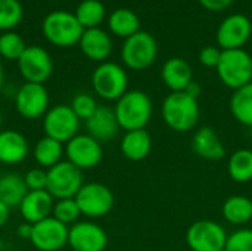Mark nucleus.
<instances>
[{"instance_id": "obj_1", "label": "nucleus", "mask_w": 252, "mask_h": 251, "mask_svg": "<svg viewBox=\"0 0 252 251\" xmlns=\"http://www.w3.org/2000/svg\"><path fill=\"white\" fill-rule=\"evenodd\" d=\"M120 129L126 132L145 129L154 114V104L142 90H127L114 108Z\"/></svg>"}, {"instance_id": "obj_2", "label": "nucleus", "mask_w": 252, "mask_h": 251, "mask_svg": "<svg viewBox=\"0 0 252 251\" xmlns=\"http://www.w3.org/2000/svg\"><path fill=\"white\" fill-rule=\"evenodd\" d=\"M161 115L167 127L174 132H190L199 121L201 109L198 99L185 92H171L162 102Z\"/></svg>"}, {"instance_id": "obj_3", "label": "nucleus", "mask_w": 252, "mask_h": 251, "mask_svg": "<svg viewBox=\"0 0 252 251\" xmlns=\"http://www.w3.org/2000/svg\"><path fill=\"white\" fill-rule=\"evenodd\" d=\"M84 33L83 25L74 13L66 10L50 12L43 21V34L55 46L71 47L80 43Z\"/></svg>"}, {"instance_id": "obj_4", "label": "nucleus", "mask_w": 252, "mask_h": 251, "mask_svg": "<svg viewBox=\"0 0 252 251\" xmlns=\"http://www.w3.org/2000/svg\"><path fill=\"white\" fill-rule=\"evenodd\" d=\"M221 83L233 90L244 87L252 81V58L244 49L223 50L217 65Z\"/></svg>"}, {"instance_id": "obj_5", "label": "nucleus", "mask_w": 252, "mask_h": 251, "mask_svg": "<svg viewBox=\"0 0 252 251\" xmlns=\"http://www.w3.org/2000/svg\"><path fill=\"white\" fill-rule=\"evenodd\" d=\"M94 93L105 101H118L128 87V75L126 70L115 62H102L92 75Z\"/></svg>"}, {"instance_id": "obj_6", "label": "nucleus", "mask_w": 252, "mask_h": 251, "mask_svg": "<svg viewBox=\"0 0 252 251\" xmlns=\"http://www.w3.org/2000/svg\"><path fill=\"white\" fill-rule=\"evenodd\" d=\"M158 55V44L152 34L146 31H137L126 38L121 47V58L126 67L134 71L149 68Z\"/></svg>"}, {"instance_id": "obj_7", "label": "nucleus", "mask_w": 252, "mask_h": 251, "mask_svg": "<svg viewBox=\"0 0 252 251\" xmlns=\"http://www.w3.org/2000/svg\"><path fill=\"white\" fill-rule=\"evenodd\" d=\"M84 185V176L69 161H61L47 170V186L46 191L55 200L75 198L81 186Z\"/></svg>"}, {"instance_id": "obj_8", "label": "nucleus", "mask_w": 252, "mask_h": 251, "mask_svg": "<svg viewBox=\"0 0 252 251\" xmlns=\"http://www.w3.org/2000/svg\"><path fill=\"white\" fill-rule=\"evenodd\" d=\"M75 203L81 212V216L89 219H100L111 213L115 204L112 191L99 182L84 183L75 195Z\"/></svg>"}, {"instance_id": "obj_9", "label": "nucleus", "mask_w": 252, "mask_h": 251, "mask_svg": "<svg viewBox=\"0 0 252 251\" xmlns=\"http://www.w3.org/2000/svg\"><path fill=\"white\" fill-rule=\"evenodd\" d=\"M80 121L81 120L75 115L69 105H55L49 108L43 117L44 136H49L61 143H66L78 135Z\"/></svg>"}, {"instance_id": "obj_10", "label": "nucleus", "mask_w": 252, "mask_h": 251, "mask_svg": "<svg viewBox=\"0 0 252 251\" xmlns=\"http://www.w3.org/2000/svg\"><path fill=\"white\" fill-rule=\"evenodd\" d=\"M226 229L214 220L193 222L186 232V243L192 251H224L227 243Z\"/></svg>"}, {"instance_id": "obj_11", "label": "nucleus", "mask_w": 252, "mask_h": 251, "mask_svg": "<svg viewBox=\"0 0 252 251\" xmlns=\"http://www.w3.org/2000/svg\"><path fill=\"white\" fill-rule=\"evenodd\" d=\"M49 92L44 84L24 83L15 93V109L25 120L43 118L49 111Z\"/></svg>"}, {"instance_id": "obj_12", "label": "nucleus", "mask_w": 252, "mask_h": 251, "mask_svg": "<svg viewBox=\"0 0 252 251\" xmlns=\"http://www.w3.org/2000/svg\"><path fill=\"white\" fill-rule=\"evenodd\" d=\"M66 161L74 164L77 169L90 170L96 167L103 158L102 143L92 138L89 133H78L65 145Z\"/></svg>"}, {"instance_id": "obj_13", "label": "nucleus", "mask_w": 252, "mask_h": 251, "mask_svg": "<svg viewBox=\"0 0 252 251\" xmlns=\"http://www.w3.org/2000/svg\"><path fill=\"white\" fill-rule=\"evenodd\" d=\"M18 70L27 83L44 84L53 72V61L41 46H27L18 59Z\"/></svg>"}, {"instance_id": "obj_14", "label": "nucleus", "mask_w": 252, "mask_h": 251, "mask_svg": "<svg viewBox=\"0 0 252 251\" xmlns=\"http://www.w3.org/2000/svg\"><path fill=\"white\" fill-rule=\"evenodd\" d=\"M68 234L69 226L50 216L32 225L30 243L38 251H59L68 244Z\"/></svg>"}, {"instance_id": "obj_15", "label": "nucleus", "mask_w": 252, "mask_h": 251, "mask_svg": "<svg viewBox=\"0 0 252 251\" xmlns=\"http://www.w3.org/2000/svg\"><path fill=\"white\" fill-rule=\"evenodd\" d=\"M68 246L74 251H105L108 235L105 229L94 222H77L69 226Z\"/></svg>"}, {"instance_id": "obj_16", "label": "nucleus", "mask_w": 252, "mask_h": 251, "mask_svg": "<svg viewBox=\"0 0 252 251\" xmlns=\"http://www.w3.org/2000/svg\"><path fill=\"white\" fill-rule=\"evenodd\" d=\"M252 34L250 18L242 13L229 15L217 30V43L223 50L242 49Z\"/></svg>"}, {"instance_id": "obj_17", "label": "nucleus", "mask_w": 252, "mask_h": 251, "mask_svg": "<svg viewBox=\"0 0 252 251\" xmlns=\"http://www.w3.org/2000/svg\"><path fill=\"white\" fill-rule=\"evenodd\" d=\"M55 198L46 191H28L19 206L21 216L25 222L34 225L52 216Z\"/></svg>"}, {"instance_id": "obj_18", "label": "nucleus", "mask_w": 252, "mask_h": 251, "mask_svg": "<svg viewBox=\"0 0 252 251\" xmlns=\"http://www.w3.org/2000/svg\"><path fill=\"white\" fill-rule=\"evenodd\" d=\"M86 130L92 138H94L100 143L114 139L120 130V124L117 121L114 108L99 105L93 115L89 120H86Z\"/></svg>"}, {"instance_id": "obj_19", "label": "nucleus", "mask_w": 252, "mask_h": 251, "mask_svg": "<svg viewBox=\"0 0 252 251\" xmlns=\"http://www.w3.org/2000/svg\"><path fill=\"white\" fill-rule=\"evenodd\" d=\"M30 154L27 138L18 130H0V163L15 166L22 163Z\"/></svg>"}, {"instance_id": "obj_20", "label": "nucleus", "mask_w": 252, "mask_h": 251, "mask_svg": "<svg viewBox=\"0 0 252 251\" xmlns=\"http://www.w3.org/2000/svg\"><path fill=\"white\" fill-rule=\"evenodd\" d=\"M192 149L199 158L208 161H220L226 155V148L220 136L210 126H204L196 130L192 138Z\"/></svg>"}, {"instance_id": "obj_21", "label": "nucleus", "mask_w": 252, "mask_h": 251, "mask_svg": "<svg viewBox=\"0 0 252 251\" xmlns=\"http://www.w3.org/2000/svg\"><path fill=\"white\" fill-rule=\"evenodd\" d=\"M78 44L81 52L94 62H103L112 52V40L109 34L99 27L84 30Z\"/></svg>"}, {"instance_id": "obj_22", "label": "nucleus", "mask_w": 252, "mask_h": 251, "mask_svg": "<svg viewBox=\"0 0 252 251\" xmlns=\"http://www.w3.org/2000/svg\"><path fill=\"white\" fill-rule=\"evenodd\" d=\"M164 84L171 92H185L189 83L193 80V72L190 65L182 58H170L161 71Z\"/></svg>"}, {"instance_id": "obj_23", "label": "nucleus", "mask_w": 252, "mask_h": 251, "mask_svg": "<svg viewBox=\"0 0 252 251\" xmlns=\"http://www.w3.org/2000/svg\"><path fill=\"white\" fill-rule=\"evenodd\" d=\"M120 149L127 160L142 161L151 154L152 138L145 129L126 132V135L121 139Z\"/></svg>"}, {"instance_id": "obj_24", "label": "nucleus", "mask_w": 252, "mask_h": 251, "mask_svg": "<svg viewBox=\"0 0 252 251\" xmlns=\"http://www.w3.org/2000/svg\"><path fill=\"white\" fill-rule=\"evenodd\" d=\"M28 194L24 176L15 172L0 176V201L9 209H19L22 200Z\"/></svg>"}, {"instance_id": "obj_25", "label": "nucleus", "mask_w": 252, "mask_h": 251, "mask_svg": "<svg viewBox=\"0 0 252 251\" xmlns=\"http://www.w3.org/2000/svg\"><path fill=\"white\" fill-rule=\"evenodd\" d=\"M221 215L230 225H245L252 220V200L245 195H232L223 203Z\"/></svg>"}, {"instance_id": "obj_26", "label": "nucleus", "mask_w": 252, "mask_h": 251, "mask_svg": "<svg viewBox=\"0 0 252 251\" xmlns=\"http://www.w3.org/2000/svg\"><path fill=\"white\" fill-rule=\"evenodd\" d=\"M63 155H65L63 143L49 136H43L41 139H38L34 146V160L44 170L46 169L49 170L50 167L61 163Z\"/></svg>"}, {"instance_id": "obj_27", "label": "nucleus", "mask_w": 252, "mask_h": 251, "mask_svg": "<svg viewBox=\"0 0 252 251\" xmlns=\"http://www.w3.org/2000/svg\"><path fill=\"white\" fill-rule=\"evenodd\" d=\"M230 112L238 123L252 127V81L233 92L230 98Z\"/></svg>"}, {"instance_id": "obj_28", "label": "nucleus", "mask_w": 252, "mask_h": 251, "mask_svg": "<svg viewBox=\"0 0 252 251\" xmlns=\"http://www.w3.org/2000/svg\"><path fill=\"white\" fill-rule=\"evenodd\" d=\"M108 25H109V30L115 36L124 37V38H128L130 36L140 31L139 16L133 10L126 9V7L115 9L109 16Z\"/></svg>"}, {"instance_id": "obj_29", "label": "nucleus", "mask_w": 252, "mask_h": 251, "mask_svg": "<svg viewBox=\"0 0 252 251\" xmlns=\"http://www.w3.org/2000/svg\"><path fill=\"white\" fill-rule=\"evenodd\" d=\"M229 176L238 183H248L252 180V151L241 148L235 151L227 163Z\"/></svg>"}, {"instance_id": "obj_30", "label": "nucleus", "mask_w": 252, "mask_h": 251, "mask_svg": "<svg viewBox=\"0 0 252 251\" xmlns=\"http://www.w3.org/2000/svg\"><path fill=\"white\" fill-rule=\"evenodd\" d=\"M105 6L100 0H83L75 9V18L84 30L97 28L105 19Z\"/></svg>"}, {"instance_id": "obj_31", "label": "nucleus", "mask_w": 252, "mask_h": 251, "mask_svg": "<svg viewBox=\"0 0 252 251\" xmlns=\"http://www.w3.org/2000/svg\"><path fill=\"white\" fill-rule=\"evenodd\" d=\"M27 49L25 40L15 31H6L0 36V56L7 61H16Z\"/></svg>"}, {"instance_id": "obj_32", "label": "nucleus", "mask_w": 252, "mask_h": 251, "mask_svg": "<svg viewBox=\"0 0 252 251\" xmlns=\"http://www.w3.org/2000/svg\"><path fill=\"white\" fill-rule=\"evenodd\" d=\"M24 16L19 0H0V30L9 31L15 28Z\"/></svg>"}, {"instance_id": "obj_33", "label": "nucleus", "mask_w": 252, "mask_h": 251, "mask_svg": "<svg viewBox=\"0 0 252 251\" xmlns=\"http://www.w3.org/2000/svg\"><path fill=\"white\" fill-rule=\"evenodd\" d=\"M81 216V212L75 203V198H63L56 200L52 210V217L59 220L61 223L69 226L78 222V217Z\"/></svg>"}, {"instance_id": "obj_34", "label": "nucleus", "mask_w": 252, "mask_h": 251, "mask_svg": "<svg viewBox=\"0 0 252 251\" xmlns=\"http://www.w3.org/2000/svg\"><path fill=\"white\" fill-rule=\"evenodd\" d=\"M69 107L72 108V111L80 120L86 121L93 115V112L97 109L99 105L90 93H78L72 98Z\"/></svg>"}, {"instance_id": "obj_35", "label": "nucleus", "mask_w": 252, "mask_h": 251, "mask_svg": "<svg viewBox=\"0 0 252 251\" xmlns=\"http://www.w3.org/2000/svg\"><path fill=\"white\" fill-rule=\"evenodd\" d=\"M224 251H252V229L242 228L227 237Z\"/></svg>"}, {"instance_id": "obj_36", "label": "nucleus", "mask_w": 252, "mask_h": 251, "mask_svg": "<svg viewBox=\"0 0 252 251\" xmlns=\"http://www.w3.org/2000/svg\"><path fill=\"white\" fill-rule=\"evenodd\" d=\"M24 180L28 191H43L47 186V170L41 167L31 169L24 175Z\"/></svg>"}, {"instance_id": "obj_37", "label": "nucleus", "mask_w": 252, "mask_h": 251, "mask_svg": "<svg viewBox=\"0 0 252 251\" xmlns=\"http://www.w3.org/2000/svg\"><path fill=\"white\" fill-rule=\"evenodd\" d=\"M221 52L223 50L216 46H207L199 52V62L207 68H217L221 59Z\"/></svg>"}, {"instance_id": "obj_38", "label": "nucleus", "mask_w": 252, "mask_h": 251, "mask_svg": "<svg viewBox=\"0 0 252 251\" xmlns=\"http://www.w3.org/2000/svg\"><path fill=\"white\" fill-rule=\"evenodd\" d=\"M233 1L235 0H199L202 7H205L207 10H211V12H221V10L227 9Z\"/></svg>"}, {"instance_id": "obj_39", "label": "nucleus", "mask_w": 252, "mask_h": 251, "mask_svg": "<svg viewBox=\"0 0 252 251\" xmlns=\"http://www.w3.org/2000/svg\"><path fill=\"white\" fill-rule=\"evenodd\" d=\"M31 235H32V225H31V223L24 222V223H21V225L16 228V237H18L19 240L30 241V240H31Z\"/></svg>"}, {"instance_id": "obj_40", "label": "nucleus", "mask_w": 252, "mask_h": 251, "mask_svg": "<svg viewBox=\"0 0 252 251\" xmlns=\"http://www.w3.org/2000/svg\"><path fill=\"white\" fill-rule=\"evenodd\" d=\"M201 92H202V87H201V84H199L196 80H192V81L189 83V86L186 87V90H185V93H188L189 96H192V98H195V99L199 98Z\"/></svg>"}, {"instance_id": "obj_41", "label": "nucleus", "mask_w": 252, "mask_h": 251, "mask_svg": "<svg viewBox=\"0 0 252 251\" xmlns=\"http://www.w3.org/2000/svg\"><path fill=\"white\" fill-rule=\"evenodd\" d=\"M9 217H10V209L0 201V229L9 222Z\"/></svg>"}, {"instance_id": "obj_42", "label": "nucleus", "mask_w": 252, "mask_h": 251, "mask_svg": "<svg viewBox=\"0 0 252 251\" xmlns=\"http://www.w3.org/2000/svg\"><path fill=\"white\" fill-rule=\"evenodd\" d=\"M3 84H4V70H3V64H1V59H0V92L3 89Z\"/></svg>"}, {"instance_id": "obj_43", "label": "nucleus", "mask_w": 252, "mask_h": 251, "mask_svg": "<svg viewBox=\"0 0 252 251\" xmlns=\"http://www.w3.org/2000/svg\"><path fill=\"white\" fill-rule=\"evenodd\" d=\"M0 251H4V243L0 240Z\"/></svg>"}, {"instance_id": "obj_44", "label": "nucleus", "mask_w": 252, "mask_h": 251, "mask_svg": "<svg viewBox=\"0 0 252 251\" xmlns=\"http://www.w3.org/2000/svg\"><path fill=\"white\" fill-rule=\"evenodd\" d=\"M1 123H3V115H1V111H0V129H1Z\"/></svg>"}, {"instance_id": "obj_45", "label": "nucleus", "mask_w": 252, "mask_h": 251, "mask_svg": "<svg viewBox=\"0 0 252 251\" xmlns=\"http://www.w3.org/2000/svg\"><path fill=\"white\" fill-rule=\"evenodd\" d=\"M18 251H22V250H18Z\"/></svg>"}]
</instances>
